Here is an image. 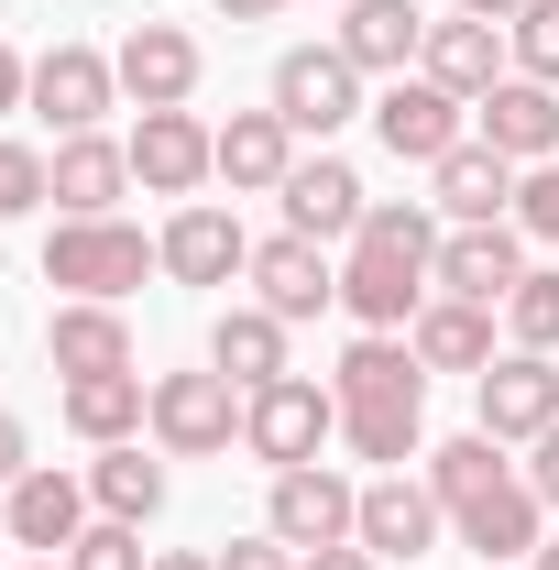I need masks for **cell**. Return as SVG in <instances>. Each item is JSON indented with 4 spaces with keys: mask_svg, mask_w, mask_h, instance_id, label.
<instances>
[{
    "mask_svg": "<svg viewBox=\"0 0 559 570\" xmlns=\"http://www.w3.org/2000/svg\"><path fill=\"white\" fill-rule=\"evenodd\" d=\"M418 77H439L450 99H483L493 77H504V22H472V11L428 22V56H418Z\"/></svg>",
    "mask_w": 559,
    "mask_h": 570,
    "instance_id": "cell-27",
    "label": "cell"
},
{
    "mask_svg": "<svg viewBox=\"0 0 559 570\" xmlns=\"http://www.w3.org/2000/svg\"><path fill=\"white\" fill-rule=\"evenodd\" d=\"M296 570H384V560H373V549L351 538V549H307V560H296Z\"/></svg>",
    "mask_w": 559,
    "mask_h": 570,
    "instance_id": "cell-42",
    "label": "cell"
},
{
    "mask_svg": "<svg viewBox=\"0 0 559 570\" xmlns=\"http://www.w3.org/2000/svg\"><path fill=\"white\" fill-rule=\"evenodd\" d=\"M143 275H165V253L143 242L133 219H56V230H45V285H67V296L121 307Z\"/></svg>",
    "mask_w": 559,
    "mask_h": 570,
    "instance_id": "cell-2",
    "label": "cell"
},
{
    "mask_svg": "<svg viewBox=\"0 0 559 570\" xmlns=\"http://www.w3.org/2000/svg\"><path fill=\"white\" fill-rule=\"evenodd\" d=\"M527 570H559V538H538V560H527Z\"/></svg>",
    "mask_w": 559,
    "mask_h": 570,
    "instance_id": "cell-46",
    "label": "cell"
},
{
    "mask_svg": "<svg viewBox=\"0 0 559 570\" xmlns=\"http://www.w3.org/2000/svg\"><path fill=\"white\" fill-rule=\"evenodd\" d=\"M242 439V384L231 373H154V450L165 461H219Z\"/></svg>",
    "mask_w": 559,
    "mask_h": 570,
    "instance_id": "cell-5",
    "label": "cell"
},
{
    "mask_svg": "<svg viewBox=\"0 0 559 570\" xmlns=\"http://www.w3.org/2000/svg\"><path fill=\"white\" fill-rule=\"evenodd\" d=\"M154 570H219V560H209V549H165Z\"/></svg>",
    "mask_w": 559,
    "mask_h": 570,
    "instance_id": "cell-45",
    "label": "cell"
},
{
    "mask_svg": "<svg viewBox=\"0 0 559 570\" xmlns=\"http://www.w3.org/2000/svg\"><path fill=\"white\" fill-rule=\"evenodd\" d=\"M88 504H99V515H121V527H154V515H165V461H154L143 439L99 450V461H88Z\"/></svg>",
    "mask_w": 559,
    "mask_h": 570,
    "instance_id": "cell-30",
    "label": "cell"
},
{
    "mask_svg": "<svg viewBox=\"0 0 559 570\" xmlns=\"http://www.w3.org/2000/svg\"><path fill=\"white\" fill-rule=\"evenodd\" d=\"M439 527H450V504L428 494L418 472H373V483H362V527H351V538H362L373 560L418 570L428 549H439Z\"/></svg>",
    "mask_w": 559,
    "mask_h": 570,
    "instance_id": "cell-11",
    "label": "cell"
},
{
    "mask_svg": "<svg viewBox=\"0 0 559 570\" xmlns=\"http://www.w3.org/2000/svg\"><path fill=\"white\" fill-rule=\"evenodd\" d=\"M373 132H384L395 165H439V154L472 142V99H450L439 77H395V88L373 99Z\"/></svg>",
    "mask_w": 559,
    "mask_h": 570,
    "instance_id": "cell-8",
    "label": "cell"
},
{
    "mask_svg": "<svg viewBox=\"0 0 559 570\" xmlns=\"http://www.w3.org/2000/svg\"><path fill=\"white\" fill-rule=\"evenodd\" d=\"M154 253H165V275H176V285H231V275H253V230L219 209V198H187V209L154 230Z\"/></svg>",
    "mask_w": 559,
    "mask_h": 570,
    "instance_id": "cell-14",
    "label": "cell"
},
{
    "mask_svg": "<svg viewBox=\"0 0 559 570\" xmlns=\"http://www.w3.org/2000/svg\"><path fill=\"white\" fill-rule=\"evenodd\" d=\"M219 570H296V549L285 538H231V549H209Z\"/></svg>",
    "mask_w": 559,
    "mask_h": 570,
    "instance_id": "cell-38",
    "label": "cell"
},
{
    "mask_svg": "<svg viewBox=\"0 0 559 570\" xmlns=\"http://www.w3.org/2000/svg\"><path fill=\"white\" fill-rule=\"evenodd\" d=\"M209 373H231L242 395L275 384V373H296V362H285V318L275 307H219L209 318Z\"/></svg>",
    "mask_w": 559,
    "mask_h": 570,
    "instance_id": "cell-28",
    "label": "cell"
},
{
    "mask_svg": "<svg viewBox=\"0 0 559 570\" xmlns=\"http://www.w3.org/2000/svg\"><path fill=\"white\" fill-rule=\"evenodd\" d=\"M330 395H341V406H395V395L428 406V362L406 352V330H362L341 352V373H330Z\"/></svg>",
    "mask_w": 559,
    "mask_h": 570,
    "instance_id": "cell-24",
    "label": "cell"
},
{
    "mask_svg": "<svg viewBox=\"0 0 559 570\" xmlns=\"http://www.w3.org/2000/svg\"><path fill=\"white\" fill-rule=\"evenodd\" d=\"M504 56H516V77L559 88V0H527V11L504 22Z\"/></svg>",
    "mask_w": 559,
    "mask_h": 570,
    "instance_id": "cell-34",
    "label": "cell"
},
{
    "mask_svg": "<svg viewBox=\"0 0 559 570\" xmlns=\"http://www.w3.org/2000/svg\"><path fill=\"white\" fill-rule=\"evenodd\" d=\"M275 198H285V230H296V242H351L362 209H373L362 176H351L341 154H296V176H285Z\"/></svg>",
    "mask_w": 559,
    "mask_h": 570,
    "instance_id": "cell-21",
    "label": "cell"
},
{
    "mask_svg": "<svg viewBox=\"0 0 559 570\" xmlns=\"http://www.w3.org/2000/svg\"><path fill=\"white\" fill-rule=\"evenodd\" d=\"M527 275V230L516 219H472V230H439V264H428V296H461V307H504Z\"/></svg>",
    "mask_w": 559,
    "mask_h": 570,
    "instance_id": "cell-7",
    "label": "cell"
},
{
    "mask_svg": "<svg viewBox=\"0 0 559 570\" xmlns=\"http://www.w3.org/2000/svg\"><path fill=\"white\" fill-rule=\"evenodd\" d=\"M275 110L285 132H307V142H330L341 121H362L373 99H362V67H351L341 45H296V56H275Z\"/></svg>",
    "mask_w": 559,
    "mask_h": 570,
    "instance_id": "cell-4",
    "label": "cell"
},
{
    "mask_svg": "<svg viewBox=\"0 0 559 570\" xmlns=\"http://www.w3.org/2000/svg\"><path fill=\"white\" fill-rule=\"evenodd\" d=\"M330 439H341V395H330L318 373H275V384H253V395H242V450H253L264 472L318 461Z\"/></svg>",
    "mask_w": 559,
    "mask_h": 570,
    "instance_id": "cell-3",
    "label": "cell"
},
{
    "mask_svg": "<svg viewBox=\"0 0 559 570\" xmlns=\"http://www.w3.org/2000/svg\"><path fill=\"white\" fill-rule=\"evenodd\" d=\"M45 362L56 373H133V318L121 307H99V296H56V318H45Z\"/></svg>",
    "mask_w": 559,
    "mask_h": 570,
    "instance_id": "cell-23",
    "label": "cell"
},
{
    "mask_svg": "<svg viewBox=\"0 0 559 570\" xmlns=\"http://www.w3.org/2000/svg\"><path fill=\"white\" fill-rule=\"evenodd\" d=\"M406 352L428 373H493V307H461V296H428L418 330H406Z\"/></svg>",
    "mask_w": 559,
    "mask_h": 570,
    "instance_id": "cell-29",
    "label": "cell"
},
{
    "mask_svg": "<svg viewBox=\"0 0 559 570\" xmlns=\"http://www.w3.org/2000/svg\"><path fill=\"white\" fill-rule=\"evenodd\" d=\"M88 483L77 472H56V461H33L11 494H0V527H11V549H33V560H67L77 538H88Z\"/></svg>",
    "mask_w": 559,
    "mask_h": 570,
    "instance_id": "cell-10",
    "label": "cell"
},
{
    "mask_svg": "<svg viewBox=\"0 0 559 570\" xmlns=\"http://www.w3.org/2000/svg\"><path fill=\"white\" fill-rule=\"evenodd\" d=\"M285 176H296V132H285L275 110H231L219 121V187L231 198H275Z\"/></svg>",
    "mask_w": 559,
    "mask_h": 570,
    "instance_id": "cell-25",
    "label": "cell"
},
{
    "mask_svg": "<svg viewBox=\"0 0 559 570\" xmlns=\"http://www.w3.org/2000/svg\"><path fill=\"white\" fill-rule=\"evenodd\" d=\"M341 45L362 77H418V56H428V11L418 0H341Z\"/></svg>",
    "mask_w": 559,
    "mask_h": 570,
    "instance_id": "cell-20",
    "label": "cell"
},
{
    "mask_svg": "<svg viewBox=\"0 0 559 570\" xmlns=\"http://www.w3.org/2000/svg\"><path fill=\"white\" fill-rule=\"evenodd\" d=\"M67 570H154V560H143V527H121V515H88V538L67 549Z\"/></svg>",
    "mask_w": 559,
    "mask_h": 570,
    "instance_id": "cell-36",
    "label": "cell"
},
{
    "mask_svg": "<svg viewBox=\"0 0 559 570\" xmlns=\"http://www.w3.org/2000/svg\"><path fill=\"white\" fill-rule=\"evenodd\" d=\"M527 483H538V504H549V515H559V428H549V439H538V461H527Z\"/></svg>",
    "mask_w": 559,
    "mask_h": 570,
    "instance_id": "cell-41",
    "label": "cell"
},
{
    "mask_svg": "<svg viewBox=\"0 0 559 570\" xmlns=\"http://www.w3.org/2000/svg\"><path fill=\"white\" fill-rule=\"evenodd\" d=\"M428 209L450 219V230H472V219H516V187H527V165H504L493 142H461V154H439L428 165Z\"/></svg>",
    "mask_w": 559,
    "mask_h": 570,
    "instance_id": "cell-19",
    "label": "cell"
},
{
    "mask_svg": "<svg viewBox=\"0 0 559 570\" xmlns=\"http://www.w3.org/2000/svg\"><path fill=\"white\" fill-rule=\"evenodd\" d=\"M209 11H219V22H275L285 0H209Z\"/></svg>",
    "mask_w": 559,
    "mask_h": 570,
    "instance_id": "cell-43",
    "label": "cell"
},
{
    "mask_svg": "<svg viewBox=\"0 0 559 570\" xmlns=\"http://www.w3.org/2000/svg\"><path fill=\"white\" fill-rule=\"evenodd\" d=\"M504 341H516V352H559V275H549V264L516 275V296H504Z\"/></svg>",
    "mask_w": 559,
    "mask_h": 570,
    "instance_id": "cell-33",
    "label": "cell"
},
{
    "mask_svg": "<svg viewBox=\"0 0 559 570\" xmlns=\"http://www.w3.org/2000/svg\"><path fill=\"white\" fill-rule=\"evenodd\" d=\"M56 406H67V428L88 439V450H121V439L154 428V384H143V373H77Z\"/></svg>",
    "mask_w": 559,
    "mask_h": 570,
    "instance_id": "cell-26",
    "label": "cell"
},
{
    "mask_svg": "<svg viewBox=\"0 0 559 570\" xmlns=\"http://www.w3.org/2000/svg\"><path fill=\"white\" fill-rule=\"evenodd\" d=\"M450 11H472V22H516L527 0H450Z\"/></svg>",
    "mask_w": 559,
    "mask_h": 570,
    "instance_id": "cell-44",
    "label": "cell"
},
{
    "mask_svg": "<svg viewBox=\"0 0 559 570\" xmlns=\"http://www.w3.org/2000/svg\"><path fill=\"white\" fill-rule=\"evenodd\" d=\"M472 142H493L504 165H549V154H559V88H538V77H493L483 99H472Z\"/></svg>",
    "mask_w": 559,
    "mask_h": 570,
    "instance_id": "cell-18",
    "label": "cell"
},
{
    "mask_svg": "<svg viewBox=\"0 0 559 570\" xmlns=\"http://www.w3.org/2000/svg\"><path fill=\"white\" fill-rule=\"evenodd\" d=\"M121 198H133V142L110 132L56 142V219H121Z\"/></svg>",
    "mask_w": 559,
    "mask_h": 570,
    "instance_id": "cell-22",
    "label": "cell"
},
{
    "mask_svg": "<svg viewBox=\"0 0 559 570\" xmlns=\"http://www.w3.org/2000/svg\"><path fill=\"white\" fill-rule=\"evenodd\" d=\"M219 176V132L198 121V110H143L133 121V187H154V198H198Z\"/></svg>",
    "mask_w": 559,
    "mask_h": 570,
    "instance_id": "cell-13",
    "label": "cell"
},
{
    "mask_svg": "<svg viewBox=\"0 0 559 570\" xmlns=\"http://www.w3.org/2000/svg\"><path fill=\"white\" fill-rule=\"evenodd\" d=\"M418 483H428L439 504H450V515H461L472 494H493V483H504V439H483V428H461V439H439Z\"/></svg>",
    "mask_w": 559,
    "mask_h": 570,
    "instance_id": "cell-32",
    "label": "cell"
},
{
    "mask_svg": "<svg viewBox=\"0 0 559 570\" xmlns=\"http://www.w3.org/2000/svg\"><path fill=\"white\" fill-rule=\"evenodd\" d=\"M516 230L559 242V154H549V165H527V187H516Z\"/></svg>",
    "mask_w": 559,
    "mask_h": 570,
    "instance_id": "cell-37",
    "label": "cell"
},
{
    "mask_svg": "<svg viewBox=\"0 0 559 570\" xmlns=\"http://www.w3.org/2000/svg\"><path fill=\"white\" fill-rule=\"evenodd\" d=\"M22 570H67V560H22Z\"/></svg>",
    "mask_w": 559,
    "mask_h": 570,
    "instance_id": "cell-47",
    "label": "cell"
},
{
    "mask_svg": "<svg viewBox=\"0 0 559 570\" xmlns=\"http://www.w3.org/2000/svg\"><path fill=\"white\" fill-rule=\"evenodd\" d=\"M56 198V154H33V142H0V219H33Z\"/></svg>",
    "mask_w": 559,
    "mask_h": 570,
    "instance_id": "cell-35",
    "label": "cell"
},
{
    "mask_svg": "<svg viewBox=\"0 0 559 570\" xmlns=\"http://www.w3.org/2000/svg\"><path fill=\"white\" fill-rule=\"evenodd\" d=\"M22 472H33V439H22V417H11V406H0V494H11Z\"/></svg>",
    "mask_w": 559,
    "mask_h": 570,
    "instance_id": "cell-39",
    "label": "cell"
},
{
    "mask_svg": "<svg viewBox=\"0 0 559 570\" xmlns=\"http://www.w3.org/2000/svg\"><path fill=\"white\" fill-rule=\"evenodd\" d=\"M341 439L351 461H384V472H406V461H428V406H341Z\"/></svg>",
    "mask_w": 559,
    "mask_h": 570,
    "instance_id": "cell-31",
    "label": "cell"
},
{
    "mask_svg": "<svg viewBox=\"0 0 559 570\" xmlns=\"http://www.w3.org/2000/svg\"><path fill=\"white\" fill-rule=\"evenodd\" d=\"M351 527H362V483H341L330 461L275 472V494H264V538H285V549L307 560V549H351Z\"/></svg>",
    "mask_w": 559,
    "mask_h": 570,
    "instance_id": "cell-6",
    "label": "cell"
},
{
    "mask_svg": "<svg viewBox=\"0 0 559 570\" xmlns=\"http://www.w3.org/2000/svg\"><path fill=\"white\" fill-rule=\"evenodd\" d=\"M428 264H439V209H418V198H373L362 230H351V264H341V307L362 318V330H418Z\"/></svg>",
    "mask_w": 559,
    "mask_h": 570,
    "instance_id": "cell-1",
    "label": "cell"
},
{
    "mask_svg": "<svg viewBox=\"0 0 559 570\" xmlns=\"http://www.w3.org/2000/svg\"><path fill=\"white\" fill-rule=\"evenodd\" d=\"M483 384V439H504V450H538L559 428V362L549 352H493V373H472Z\"/></svg>",
    "mask_w": 559,
    "mask_h": 570,
    "instance_id": "cell-9",
    "label": "cell"
},
{
    "mask_svg": "<svg viewBox=\"0 0 559 570\" xmlns=\"http://www.w3.org/2000/svg\"><path fill=\"white\" fill-rule=\"evenodd\" d=\"M253 307H275L285 330L318 318V307H341V264H330V242H296V230L253 242Z\"/></svg>",
    "mask_w": 559,
    "mask_h": 570,
    "instance_id": "cell-17",
    "label": "cell"
},
{
    "mask_svg": "<svg viewBox=\"0 0 559 570\" xmlns=\"http://www.w3.org/2000/svg\"><path fill=\"white\" fill-rule=\"evenodd\" d=\"M450 538H461V549H472L483 570L538 560V538H549V504H538V483H527V472H504L493 494H472L461 515H450Z\"/></svg>",
    "mask_w": 559,
    "mask_h": 570,
    "instance_id": "cell-15",
    "label": "cell"
},
{
    "mask_svg": "<svg viewBox=\"0 0 559 570\" xmlns=\"http://www.w3.org/2000/svg\"><path fill=\"white\" fill-rule=\"evenodd\" d=\"M33 110L56 121V142L99 132V121L121 110V67H110L99 45H45V56H33Z\"/></svg>",
    "mask_w": 559,
    "mask_h": 570,
    "instance_id": "cell-12",
    "label": "cell"
},
{
    "mask_svg": "<svg viewBox=\"0 0 559 570\" xmlns=\"http://www.w3.org/2000/svg\"><path fill=\"white\" fill-rule=\"evenodd\" d=\"M11 110H33V56L0 45V121H11Z\"/></svg>",
    "mask_w": 559,
    "mask_h": 570,
    "instance_id": "cell-40",
    "label": "cell"
},
{
    "mask_svg": "<svg viewBox=\"0 0 559 570\" xmlns=\"http://www.w3.org/2000/svg\"><path fill=\"white\" fill-rule=\"evenodd\" d=\"M110 67H121V99L133 110H187L198 99V33L187 22H133Z\"/></svg>",
    "mask_w": 559,
    "mask_h": 570,
    "instance_id": "cell-16",
    "label": "cell"
}]
</instances>
